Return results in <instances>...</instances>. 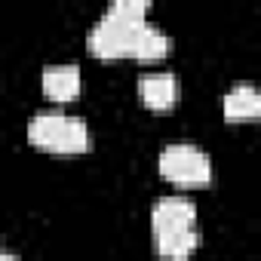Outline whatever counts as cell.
<instances>
[{"instance_id":"6da1fadb","label":"cell","mask_w":261,"mask_h":261,"mask_svg":"<svg viewBox=\"0 0 261 261\" xmlns=\"http://www.w3.org/2000/svg\"><path fill=\"white\" fill-rule=\"evenodd\" d=\"M28 139L49 154H83L89 151V126L77 114L40 111L28 120Z\"/></svg>"},{"instance_id":"7a4b0ae2","label":"cell","mask_w":261,"mask_h":261,"mask_svg":"<svg viewBox=\"0 0 261 261\" xmlns=\"http://www.w3.org/2000/svg\"><path fill=\"white\" fill-rule=\"evenodd\" d=\"M160 172L172 185L203 188L212 181V160L197 145H169L160 154Z\"/></svg>"},{"instance_id":"3957f363","label":"cell","mask_w":261,"mask_h":261,"mask_svg":"<svg viewBox=\"0 0 261 261\" xmlns=\"http://www.w3.org/2000/svg\"><path fill=\"white\" fill-rule=\"evenodd\" d=\"M133 28H136V25H120V22H114L111 16H101V19L89 28L86 46H89V53L98 56V59H120V56H129V37H133Z\"/></svg>"},{"instance_id":"277c9868","label":"cell","mask_w":261,"mask_h":261,"mask_svg":"<svg viewBox=\"0 0 261 261\" xmlns=\"http://www.w3.org/2000/svg\"><path fill=\"white\" fill-rule=\"evenodd\" d=\"M151 224L157 230H175V227H197V206L188 197H163L151 209Z\"/></svg>"},{"instance_id":"5b68a950","label":"cell","mask_w":261,"mask_h":261,"mask_svg":"<svg viewBox=\"0 0 261 261\" xmlns=\"http://www.w3.org/2000/svg\"><path fill=\"white\" fill-rule=\"evenodd\" d=\"M139 95L148 108L154 111H166L175 105L178 98V80L172 71H151L139 80Z\"/></svg>"},{"instance_id":"8992f818","label":"cell","mask_w":261,"mask_h":261,"mask_svg":"<svg viewBox=\"0 0 261 261\" xmlns=\"http://www.w3.org/2000/svg\"><path fill=\"white\" fill-rule=\"evenodd\" d=\"M172 40L163 28L151 25V22H142L133 28V37H129V56L133 59H145V62H154V59H163L169 53Z\"/></svg>"},{"instance_id":"52a82bcc","label":"cell","mask_w":261,"mask_h":261,"mask_svg":"<svg viewBox=\"0 0 261 261\" xmlns=\"http://www.w3.org/2000/svg\"><path fill=\"white\" fill-rule=\"evenodd\" d=\"M43 92L56 101H71L80 92V68L74 62H59L43 68Z\"/></svg>"},{"instance_id":"ba28073f","label":"cell","mask_w":261,"mask_h":261,"mask_svg":"<svg viewBox=\"0 0 261 261\" xmlns=\"http://www.w3.org/2000/svg\"><path fill=\"white\" fill-rule=\"evenodd\" d=\"M154 243H157V252L169 261H185L197 252L200 246V233L197 227H175V230H157L154 233Z\"/></svg>"},{"instance_id":"9c48e42d","label":"cell","mask_w":261,"mask_h":261,"mask_svg":"<svg viewBox=\"0 0 261 261\" xmlns=\"http://www.w3.org/2000/svg\"><path fill=\"white\" fill-rule=\"evenodd\" d=\"M261 114V95L252 83H237L224 95V117L227 120H252Z\"/></svg>"},{"instance_id":"30bf717a","label":"cell","mask_w":261,"mask_h":261,"mask_svg":"<svg viewBox=\"0 0 261 261\" xmlns=\"http://www.w3.org/2000/svg\"><path fill=\"white\" fill-rule=\"evenodd\" d=\"M148 10H151L148 0H114V4L105 10V16H111L120 25H142V22H148L145 19Z\"/></svg>"},{"instance_id":"8fae6325","label":"cell","mask_w":261,"mask_h":261,"mask_svg":"<svg viewBox=\"0 0 261 261\" xmlns=\"http://www.w3.org/2000/svg\"><path fill=\"white\" fill-rule=\"evenodd\" d=\"M0 261H19L16 255H10V252H0Z\"/></svg>"}]
</instances>
